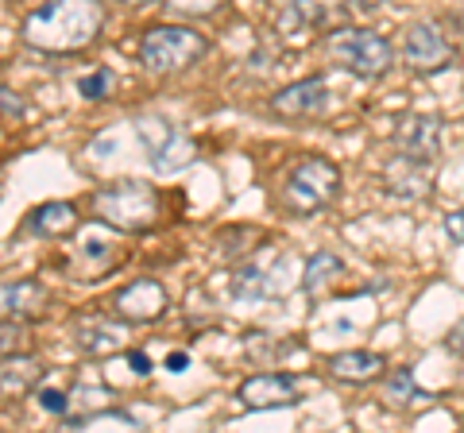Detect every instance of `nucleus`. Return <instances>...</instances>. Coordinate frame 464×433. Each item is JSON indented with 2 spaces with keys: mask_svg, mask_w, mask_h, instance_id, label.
Segmentation results:
<instances>
[{
  "mask_svg": "<svg viewBox=\"0 0 464 433\" xmlns=\"http://www.w3.org/2000/svg\"><path fill=\"white\" fill-rule=\"evenodd\" d=\"M348 5H353V8H360V12H372V8H380L383 0H348Z\"/></svg>",
  "mask_w": 464,
  "mask_h": 433,
  "instance_id": "obj_33",
  "label": "nucleus"
},
{
  "mask_svg": "<svg viewBox=\"0 0 464 433\" xmlns=\"http://www.w3.org/2000/svg\"><path fill=\"white\" fill-rule=\"evenodd\" d=\"M445 236L453 240V244H464V209L445 216Z\"/></svg>",
  "mask_w": 464,
  "mask_h": 433,
  "instance_id": "obj_30",
  "label": "nucleus"
},
{
  "mask_svg": "<svg viewBox=\"0 0 464 433\" xmlns=\"http://www.w3.org/2000/svg\"><path fill=\"white\" fill-rule=\"evenodd\" d=\"M163 368H167L170 375H182L186 368H190V352H170V356H167V364H163Z\"/></svg>",
  "mask_w": 464,
  "mask_h": 433,
  "instance_id": "obj_31",
  "label": "nucleus"
},
{
  "mask_svg": "<svg viewBox=\"0 0 464 433\" xmlns=\"http://www.w3.org/2000/svg\"><path fill=\"white\" fill-rule=\"evenodd\" d=\"M20 341H24V322H0V360L8 352H20Z\"/></svg>",
  "mask_w": 464,
  "mask_h": 433,
  "instance_id": "obj_28",
  "label": "nucleus"
},
{
  "mask_svg": "<svg viewBox=\"0 0 464 433\" xmlns=\"http://www.w3.org/2000/svg\"><path fill=\"white\" fill-rule=\"evenodd\" d=\"M167 5L174 12H182V16H213L225 0H167Z\"/></svg>",
  "mask_w": 464,
  "mask_h": 433,
  "instance_id": "obj_27",
  "label": "nucleus"
},
{
  "mask_svg": "<svg viewBox=\"0 0 464 433\" xmlns=\"http://www.w3.org/2000/svg\"><path fill=\"white\" fill-rule=\"evenodd\" d=\"M121 236L124 233H116L112 225L97 221V216L90 225H78V233L70 236L66 255H63L66 279H78V283L105 279L109 271L121 264Z\"/></svg>",
  "mask_w": 464,
  "mask_h": 433,
  "instance_id": "obj_5",
  "label": "nucleus"
},
{
  "mask_svg": "<svg viewBox=\"0 0 464 433\" xmlns=\"http://www.w3.org/2000/svg\"><path fill=\"white\" fill-rule=\"evenodd\" d=\"M383 190L399 201H418V197H430L433 194V182L426 175V163H414V159L399 155L395 163L387 167L383 175Z\"/></svg>",
  "mask_w": 464,
  "mask_h": 433,
  "instance_id": "obj_17",
  "label": "nucleus"
},
{
  "mask_svg": "<svg viewBox=\"0 0 464 433\" xmlns=\"http://www.w3.org/2000/svg\"><path fill=\"white\" fill-rule=\"evenodd\" d=\"M112 90H116V74L109 66H97L85 78H78V97L82 101H105V97H112Z\"/></svg>",
  "mask_w": 464,
  "mask_h": 433,
  "instance_id": "obj_24",
  "label": "nucleus"
},
{
  "mask_svg": "<svg viewBox=\"0 0 464 433\" xmlns=\"http://www.w3.org/2000/svg\"><path fill=\"white\" fill-rule=\"evenodd\" d=\"M109 310L128 325H155L170 310V294L159 279H132L112 294Z\"/></svg>",
  "mask_w": 464,
  "mask_h": 433,
  "instance_id": "obj_10",
  "label": "nucleus"
},
{
  "mask_svg": "<svg viewBox=\"0 0 464 433\" xmlns=\"http://www.w3.org/2000/svg\"><path fill=\"white\" fill-rule=\"evenodd\" d=\"M325 20V12L314 5V0H290V5L279 12V20H275V32H279L283 43H310L317 35V24Z\"/></svg>",
  "mask_w": 464,
  "mask_h": 433,
  "instance_id": "obj_18",
  "label": "nucleus"
},
{
  "mask_svg": "<svg viewBox=\"0 0 464 433\" xmlns=\"http://www.w3.org/2000/svg\"><path fill=\"white\" fill-rule=\"evenodd\" d=\"M341 279H344V259L337 252H314L306 259V267H302V291L310 298L329 294Z\"/></svg>",
  "mask_w": 464,
  "mask_h": 433,
  "instance_id": "obj_20",
  "label": "nucleus"
},
{
  "mask_svg": "<svg viewBox=\"0 0 464 433\" xmlns=\"http://www.w3.org/2000/svg\"><path fill=\"white\" fill-rule=\"evenodd\" d=\"M105 27V5L101 0H43L20 24V39L39 54H78L93 47Z\"/></svg>",
  "mask_w": 464,
  "mask_h": 433,
  "instance_id": "obj_1",
  "label": "nucleus"
},
{
  "mask_svg": "<svg viewBox=\"0 0 464 433\" xmlns=\"http://www.w3.org/2000/svg\"><path fill=\"white\" fill-rule=\"evenodd\" d=\"M93 426H124V429H140V418L136 414H128L121 407H101L93 414H78V418H70L66 414V429H93Z\"/></svg>",
  "mask_w": 464,
  "mask_h": 433,
  "instance_id": "obj_23",
  "label": "nucleus"
},
{
  "mask_svg": "<svg viewBox=\"0 0 464 433\" xmlns=\"http://www.w3.org/2000/svg\"><path fill=\"white\" fill-rule=\"evenodd\" d=\"M24 117H27V97L0 82V120H24Z\"/></svg>",
  "mask_w": 464,
  "mask_h": 433,
  "instance_id": "obj_25",
  "label": "nucleus"
},
{
  "mask_svg": "<svg viewBox=\"0 0 464 433\" xmlns=\"http://www.w3.org/2000/svg\"><path fill=\"white\" fill-rule=\"evenodd\" d=\"M136 140L159 175H179L198 159V143L167 117H136Z\"/></svg>",
  "mask_w": 464,
  "mask_h": 433,
  "instance_id": "obj_7",
  "label": "nucleus"
},
{
  "mask_svg": "<svg viewBox=\"0 0 464 433\" xmlns=\"http://www.w3.org/2000/svg\"><path fill=\"white\" fill-rule=\"evenodd\" d=\"M209 54V39L194 32V27H174V24H159L148 27L140 35V63L143 70H151L159 78L182 74L194 63H201Z\"/></svg>",
  "mask_w": 464,
  "mask_h": 433,
  "instance_id": "obj_4",
  "label": "nucleus"
},
{
  "mask_svg": "<svg viewBox=\"0 0 464 433\" xmlns=\"http://www.w3.org/2000/svg\"><path fill=\"white\" fill-rule=\"evenodd\" d=\"M237 399L244 410H279V407H295L298 402V380L286 371H259L248 375L237 387Z\"/></svg>",
  "mask_w": 464,
  "mask_h": 433,
  "instance_id": "obj_13",
  "label": "nucleus"
},
{
  "mask_svg": "<svg viewBox=\"0 0 464 433\" xmlns=\"http://www.w3.org/2000/svg\"><path fill=\"white\" fill-rule=\"evenodd\" d=\"M90 209L97 221L112 225L116 233L136 236V233H151L163 213V197L151 182H136V178H121L109 182L90 197Z\"/></svg>",
  "mask_w": 464,
  "mask_h": 433,
  "instance_id": "obj_2",
  "label": "nucleus"
},
{
  "mask_svg": "<svg viewBox=\"0 0 464 433\" xmlns=\"http://www.w3.org/2000/svg\"><path fill=\"white\" fill-rule=\"evenodd\" d=\"M341 197V167L325 155H306L286 170L283 209L290 216H317Z\"/></svg>",
  "mask_w": 464,
  "mask_h": 433,
  "instance_id": "obj_3",
  "label": "nucleus"
},
{
  "mask_svg": "<svg viewBox=\"0 0 464 433\" xmlns=\"http://www.w3.org/2000/svg\"><path fill=\"white\" fill-rule=\"evenodd\" d=\"M325 51L341 70H348V74H356L364 82L383 78L391 63H395L391 39L372 32V27H337V32L325 35Z\"/></svg>",
  "mask_w": 464,
  "mask_h": 433,
  "instance_id": "obj_6",
  "label": "nucleus"
},
{
  "mask_svg": "<svg viewBox=\"0 0 464 433\" xmlns=\"http://www.w3.org/2000/svg\"><path fill=\"white\" fill-rule=\"evenodd\" d=\"M399 54H402V63L411 66L414 74H441L445 66H453L457 47L441 35L438 24L422 20V24H411V27H406Z\"/></svg>",
  "mask_w": 464,
  "mask_h": 433,
  "instance_id": "obj_8",
  "label": "nucleus"
},
{
  "mask_svg": "<svg viewBox=\"0 0 464 433\" xmlns=\"http://www.w3.org/2000/svg\"><path fill=\"white\" fill-rule=\"evenodd\" d=\"M441 140H445V124L433 112H411L402 117L395 128V148L399 155L414 159V163H433L441 155Z\"/></svg>",
  "mask_w": 464,
  "mask_h": 433,
  "instance_id": "obj_12",
  "label": "nucleus"
},
{
  "mask_svg": "<svg viewBox=\"0 0 464 433\" xmlns=\"http://www.w3.org/2000/svg\"><path fill=\"white\" fill-rule=\"evenodd\" d=\"M325 371H329L337 383H356V387H364V383L380 380V375L387 371V356H380V352H368V349L337 352V356H329Z\"/></svg>",
  "mask_w": 464,
  "mask_h": 433,
  "instance_id": "obj_16",
  "label": "nucleus"
},
{
  "mask_svg": "<svg viewBox=\"0 0 464 433\" xmlns=\"http://www.w3.org/2000/svg\"><path fill=\"white\" fill-rule=\"evenodd\" d=\"M124 356H128V368H132L140 380H148V375L155 371V364H151V356L148 352H140V349H124Z\"/></svg>",
  "mask_w": 464,
  "mask_h": 433,
  "instance_id": "obj_29",
  "label": "nucleus"
},
{
  "mask_svg": "<svg viewBox=\"0 0 464 433\" xmlns=\"http://www.w3.org/2000/svg\"><path fill=\"white\" fill-rule=\"evenodd\" d=\"M78 206L74 201H43L24 216L20 233L35 240H70L78 233Z\"/></svg>",
  "mask_w": 464,
  "mask_h": 433,
  "instance_id": "obj_15",
  "label": "nucleus"
},
{
  "mask_svg": "<svg viewBox=\"0 0 464 433\" xmlns=\"http://www.w3.org/2000/svg\"><path fill=\"white\" fill-rule=\"evenodd\" d=\"M43 360L32 356V352H8L0 360V395H27L35 391L39 380H43Z\"/></svg>",
  "mask_w": 464,
  "mask_h": 433,
  "instance_id": "obj_19",
  "label": "nucleus"
},
{
  "mask_svg": "<svg viewBox=\"0 0 464 433\" xmlns=\"http://www.w3.org/2000/svg\"><path fill=\"white\" fill-rule=\"evenodd\" d=\"M426 399H433V395L426 391V387H418L411 368H395V371L387 375V383H383V402H387V407L406 410V407H414V402H426Z\"/></svg>",
  "mask_w": 464,
  "mask_h": 433,
  "instance_id": "obj_22",
  "label": "nucleus"
},
{
  "mask_svg": "<svg viewBox=\"0 0 464 433\" xmlns=\"http://www.w3.org/2000/svg\"><path fill=\"white\" fill-rule=\"evenodd\" d=\"M47 286H43L35 275L24 279H0V322H39L47 313Z\"/></svg>",
  "mask_w": 464,
  "mask_h": 433,
  "instance_id": "obj_14",
  "label": "nucleus"
},
{
  "mask_svg": "<svg viewBox=\"0 0 464 433\" xmlns=\"http://www.w3.org/2000/svg\"><path fill=\"white\" fill-rule=\"evenodd\" d=\"M35 402H39L43 414H54V418H66V414H70V395L58 391V387H39Z\"/></svg>",
  "mask_w": 464,
  "mask_h": 433,
  "instance_id": "obj_26",
  "label": "nucleus"
},
{
  "mask_svg": "<svg viewBox=\"0 0 464 433\" xmlns=\"http://www.w3.org/2000/svg\"><path fill=\"white\" fill-rule=\"evenodd\" d=\"M228 294L237 302H259V298L275 294V275H267L259 264H240V267H232Z\"/></svg>",
  "mask_w": 464,
  "mask_h": 433,
  "instance_id": "obj_21",
  "label": "nucleus"
},
{
  "mask_svg": "<svg viewBox=\"0 0 464 433\" xmlns=\"http://www.w3.org/2000/svg\"><path fill=\"white\" fill-rule=\"evenodd\" d=\"M449 349H453L457 356H464V322L453 329V333H449Z\"/></svg>",
  "mask_w": 464,
  "mask_h": 433,
  "instance_id": "obj_32",
  "label": "nucleus"
},
{
  "mask_svg": "<svg viewBox=\"0 0 464 433\" xmlns=\"http://www.w3.org/2000/svg\"><path fill=\"white\" fill-rule=\"evenodd\" d=\"M267 109L275 112V117L283 120H314L322 117V112L329 109V82L325 74H310V78H298L283 85L279 93H271Z\"/></svg>",
  "mask_w": 464,
  "mask_h": 433,
  "instance_id": "obj_11",
  "label": "nucleus"
},
{
  "mask_svg": "<svg viewBox=\"0 0 464 433\" xmlns=\"http://www.w3.org/2000/svg\"><path fill=\"white\" fill-rule=\"evenodd\" d=\"M70 341L82 356H93V360H105L124 352L128 344V322H121L112 310L109 313H78L70 322Z\"/></svg>",
  "mask_w": 464,
  "mask_h": 433,
  "instance_id": "obj_9",
  "label": "nucleus"
},
{
  "mask_svg": "<svg viewBox=\"0 0 464 433\" xmlns=\"http://www.w3.org/2000/svg\"><path fill=\"white\" fill-rule=\"evenodd\" d=\"M121 5H132V8H148V5H155V0H121Z\"/></svg>",
  "mask_w": 464,
  "mask_h": 433,
  "instance_id": "obj_34",
  "label": "nucleus"
}]
</instances>
